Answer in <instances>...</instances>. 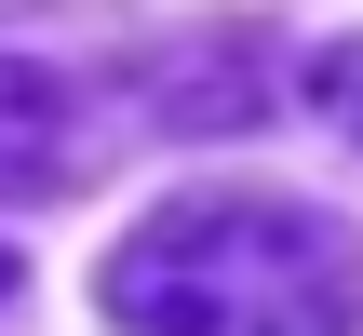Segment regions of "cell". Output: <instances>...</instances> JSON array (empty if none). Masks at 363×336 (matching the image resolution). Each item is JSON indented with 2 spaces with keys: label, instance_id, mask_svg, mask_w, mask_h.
<instances>
[{
  "label": "cell",
  "instance_id": "obj_1",
  "mask_svg": "<svg viewBox=\"0 0 363 336\" xmlns=\"http://www.w3.org/2000/svg\"><path fill=\"white\" fill-rule=\"evenodd\" d=\"M121 336H363V242L283 189H189L94 269Z\"/></svg>",
  "mask_w": 363,
  "mask_h": 336
},
{
  "label": "cell",
  "instance_id": "obj_2",
  "mask_svg": "<svg viewBox=\"0 0 363 336\" xmlns=\"http://www.w3.org/2000/svg\"><path fill=\"white\" fill-rule=\"evenodd\" d=\"M81 175V121H67V94L27 67V54H0V202H54Z\"/></svg>",
  "mask_w": 363,
  "mask_h": 336
},
{
  "label": "cell",
  "instance_id": "obj_3",
  "mask_svg": "<svg viewBox=\"0 0 363 336\" xmlns=\"http://www.w3.org/2000/svg\"><path fill=\"white\" fill-rule=\"evenodd\" d=\"M162 94H175V135H242L256 121L242 54H162Z\"/></svg>",
  "mask_w": 363,
  "mask_h": 336
},
{
  "label": "cell",
  "instance_id": "obj_4",
  "mask_svg": "<svg viewBox=\"0 0 363 336\" xmlns=\"http://www.w3.org/2000/svg\"><path fill=\"white\" fill-rule=\"evenodd\" d=\"M323 94H363V54H337V67H323Z\"/></svg>",
  "mask_w": 363,
  "mask_h": 336
},
{
  "label": "cell",
  "instance_id": "obj_5",
  "mask_svg": "<svg viewBox=\"0 0 363 336\" xmlns=\"http://www.w3.org/2000/svg\"><path fill=\"white\" fill-rule=\"evenodd\" d=\"M0 296H13V242H0Z\"/></svg>",
  "mask_w": 363,
  "mask_h": 336
},
{
  "label": "cell",
  "instance_id": "obj_6",
  "mask_svg": "<svg viewBox=\"0 0 363 336\" xmlns=\"http://www.w3.org/2000/svg\"><path fill=\"white\" fill-rule=\"evenodd\" d=\"M0 13H40V0H0Z\"/></svg>",
  "mask_w": 363,
  "mask_h": 336
}]
</instances>
